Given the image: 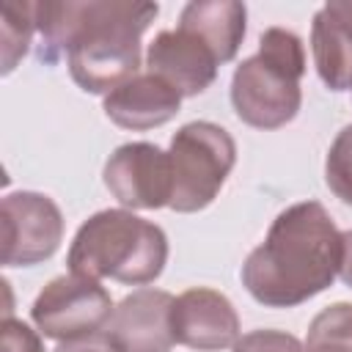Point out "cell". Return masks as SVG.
Returning <instances> with one entry per match:
<instances>
[{
	"label": "cell",
	"mask_w": 352,
	"mask_h": 352,
	"mask_svg": "<svg viewBox=\"0 0 352 352\" xmlns=\"http://www.w3.org/2000/svg\"><path fill=\"white\" fill-rule=\"evenodd\" d=\"M160 6L140 0L36 3L41 58H69L72 80L88 94H110L140 69V36Z\"/></svg>",
	"instance_id": "1"
},
{
	"label": "cell",
	"mask_w": 352,
	"mask_h": 352,
	"mask_svg": "<svg viewBox=\"0 0 352 352\" xmlns=\"http://www.w3.org/2000/svg\"><path fill=\"white\" fill-rule=\"evenodd\" d=\"M344 239L319 201L283 209L245 258L242 283L267 308H292L324 292L341 270Z\"/></svg>",
	"instance_id": "2"
},
{
	"label": "cell",
	"mask_w": 352,
	"mask_h": 352,
	"mask_svg": "<svg viewBox=\"0 0 352 352\" xmlns=\"http://www.w3.org/2000/svg\"><path fill=\"white\" fill-rule=\"evenodd\" d=\"M168 261V236L151 220L124 209L91 214L74 234L66 264L74 275L113 278L126 286H143L160 278Z\"/></svg>",
	"instance_id": "3"
},
{
	"label": "cell",
	"mask_w": 352,
	"mask_h": 352,
	"mask_svg": "<svg viewBox=\"0 0 352 352\" xmlns=\"http://www.w3.org/2000/svg\"><path fill=\"white\" fill-rule=\"evenodd\" d=\"M305 74V50L297 33L267 28L258 52L245 58L231 80V102L236 116L256 129H278L289 124L300 104V77Z\"/></svg>",
	"instance_id": "4"
},
{
	"label": "cell",
	"mask_w": 352,
	"mask_h": 352,
	"mask_svg": "<svg viewBox=\"0 0 352 352\" xmlns=\"http://www.w3.org/2000/svg\"><path fill=\"white\" fill-rule=\"evenodd\" d=\"M170 173H173V212L206 209L226 184L234 162V138L212 121H190L170 138Z\"/></svg>",
	"instance_id": "5"
},
{
	"label": "cell",
	"mask_w": 352,
	"mask_h": 352,
	"mask_svg": "<svg viewBox=\"0 0 352 352\" xmlns=\"http://www.w3.org/2000/svg\"><path fill=\"white\" fill-rule=\"evenodd\" d=\"M30 316L47 338L69 341L104 330L113 316V300L99 280L69 272L38 292Z\"/></svg>",
	"instance_id": "6"
},
{
	"label": "cell",
	"mask_w": 352,
	"mask_h": 352,
	"mask_svg": "<svg viewBox=\"0 0 352 352\" xmlns=\"http://www.w3.org/2000/svg\"><path fill=\"white\" fill-rule=\"evenodd\" d=\"M3 226V264L30 267L50 258L63 239V217L50 195L19 190L0 204Z\"/></svg>",
	"instance_id": "7"
},
{
	"label": "cell",
	"mask_w": 352,
	"mask_h": 352,
	"mask_svg": "<svg viewBox=\"0 0 352 352\" xmlns=\"http://www.w3.org/2000/svg\"><path fill=\"white\" fill-rule=\"evenodd\" d=\"M104 184L129 209L170 206V157L154 143H124L104 162Z\"/></svg>",
	"instance_id": "8"
},
{
	"label": "cell",
	"mask_w": 352,
	"mask_h": 352,
	"mask_svg": "<svg viewBox=\"0 0 352 352\" xmlns=\"http://www.w3.org/2000/svg\"><path fill=\"white\" fill-rule=\"evenodd\" d=\"M173 338L198 352H220L239 341V316L231 300L214 289H187L173 300Z\"/></svg>",
	"instance_id": "9"
},
{
	"label": "cell",
	"mask_w": 352,
	"mask_h": 352,
	"mask_svg": "<svg viewBox=\"0 0 352 352\" xmlns=\"http://www.w3.org/2000/svg\"><path fill=\"white\" fill-rule=\"evenodd\" d=\"M170 311L173 297L168 292L138 289L113 308L104 330L121 352H170L176 344Z\"/></svg>",
	"instance_id": "10"
},
{
	"label": "cell",
	"mask_w": 352,
	"mask_h": 352,
	"mask_svg": "<svg viewBox=\"0 0 352 352\" xmlns=\"http://www.w3.org/2000/svg\"><path fill=\"white\" fill-rule=\"evenodd\" d=\"M146 66L182 96H195L214 82L220 60L198 36L176 28L154 36L146 52Z\"/></svg>",
	"instance_id": "11"
},
{
	"label": "cell",
	"mask_w": 352,
	"mask_h": 352,
	"mask_svg": "<svg viewBox=\"0 0 352 352\" xmlns=\"http://www.w3.org/2000/svg\"><path fill=\"white\" fill-rule=\"evenodd\" d=\"M182 94L151 72H138L104 96V113L124 129H154L179 113Z\"/></svg>",
	"instance_id": "12"
},
{
	"label": "cell",
	"mask_w": 352,
	"mask_h": 352,
	"mask_svg": "<svg viewBox=\"0 0 352 352\" xmlns=\"http://www.w3.org/2000/svg\"><path fill=\"white\" fill-rule=\"evenodd\" d=\"M248 8L236 0H192L182 8L179 28L198 36L220 63L234 60L245 38Z\"/></svg>",
	"instance_id": "13"
},
{
	"label": "cell",
	"mask_w": 352,
	"mask_h": 352,
	"mask_svg": "<svg viewBox=\"0 0 352 352\" xmlns=\"http://www.w3.org/2000/svg\"><path fill=\"white\" fill-rule=\"evenodd\" d=\"M311 50L322 82L330 91L352 88V25L344 22L330 6L314 14Z\"/></svg>",
	"instance_id": "14"
},
{
	"label": "cell",
	"mask_w": 352,
	"mask_h": 352,
	"mask_svg": "<svg viewBox=\"0 0 352 352\" xmlns=\"http://www.w3.org/2000/svg\"><path fill=\"white\" fill-rule=\"evenodd\" d=\"M305 352H352V302L327 305L314 316Z\"/></svg>",
	"instance_id": "15"
},
{
	"label": "cell",
	"mask_w": 352,
	"mask_h": 352,
	"mask_svg": "<svg viewBox=\"0 0 352 352\" xmlns=\"http://www.w3.org/2000/svg\"><path fill=\"white\" fill-rule=\"evenodd\" d=\"M3 74L14 72L16 60L28 52L36 30V3H3Z\"/></svg>",
	"instance_id": "16"
},
{
	"label": "cell",
	"mask_w": 352,
	"mask_h": 352,
	"mask_svg": "<svg viewBox=\"0 0 352 352\" xmlns=\"http://www.w3.org/2000/svg\"><path fill=\"white\" fill-rule=\"evenodd\" d=\"M324 182L336 198L352 204V124L344 126L324 160Z\"/></svg>",
	"instance_id": "17"
},
{
	"label": "cell",
	"mask_w": 352,
	"mask_h": 352,
	"mask_svg": "<svg viewBox=\"0 0 352 352\" xmlns=\"http://www.w3.org/2000/svg\"><path fill=\"white\" fill-rule=\"evenodd\" d=\"M234 352H305V346L283 330H253L234 344Z\"/></svg>",
	"instance_id": "18"
},
{
	"label": "cell",
	"mask_w": 352,
	"mask_h": 352,
	"mask_svg": "<svg viewBox=\"0 0 352 352\" xmlns=\"http://www.w3.org/2000/svg\"><path fill=\"white\" fill-rule=\"evenodd\" d=\"M3 352H44L41 338L19 319H3Z\"/></svg>",
	"instance_id": "19"
},
{
	"label": "cell",
	"mask_w": 352,
	"mask_h": 352,
	"mask_svg": "<svg viewBox=\"0 0 352 352\" xmlns=\"http://www.w3.org/2000/svg\"><path fill=\"white\" fill-rule=\"evenodd\" d=\"M55 352H121L116 346V341L107 336V330L91 333V336H80V338H69L60 341L55 346Z\"/></svg>",
	"instance_id": "20"
},
{
	"label": "cell",
	"mask_w": 352,
	"mask_h": 352,
	"mask_svg": "<svg viewBox=\"0 0 352 352\" xmlns=\"http://www.w3.org/2000/svg\"><path fill=\"white\" fill-rule=\"evenodd\" d=\"M341 239H344V253H341V270H338V275L352 289V231H344Z\"/></svg>",
	"instance_id": "21"
},
{
	"label": "cell",
	"mask_w": 352,
	"mask_h": 352,
	"mask_svg": "<svg viewBox=\"0 0 352 352\" xmlns=\"http://www.w3.org/2000/svg\"><path fill=\"white\" fill-rule=\"evenodd\" d=\"M327 6H330V8H333L344 22H349V25H352V3H327Z\"/></svg>",
	"instance_id": "22"
}]
</instances>
